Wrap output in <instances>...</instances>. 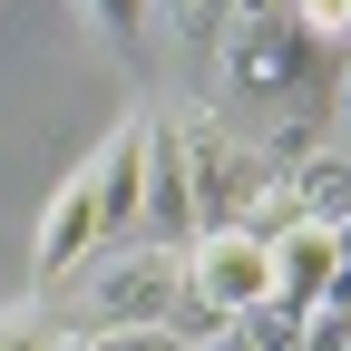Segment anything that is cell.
Segmentation results:
<instances>
[{
	"instance_id": "obj_4",
	"label": "cell",
	"mask_w": 351,
	"mask_h": 351,
	"mask_svg": "<svg viewBox=\"0 0 351 351\" xmlns=\"http://www.w3.org/2000/svg\"><path fill=\"white\" fill-rule=\"evenodd\" d=\"M147 147H156V117H117V137L98 147V195H108V244L147 225V186H156V166H147Z\"/></svg>"
},
{
	"instance_id": "obj_8",
	"label": "cell",
	"mask_w": 351,
	"mask_h": 351,
	"mask_svg": "<svg viewBox=\"0 0 351 351\" xmlns=\"http://www.w3.org/2000/svg\"><path fill=\"white\" fill-rule=\"evenodd\" d=\"M293 20L313 29V39H322L332 59H351V0H293Z\"/></svg>"
},
{
	"instance_id": "obj_1",
	"label": "cell",
	"mask_w": 351,
	"mask_h": 351,
	"mask_svg": "<svg viewBox=\"0 0 351 351\" xmlns=\"http://www.w3.org/2000/svg\"><path fill=\"white\" fill-rule=\"evenodd\" d=\"M195 293L186 244H127V254H88L78 283V332H117V322H176V302Z\"/></svg>"
},
{
	"instance_id": "obj_11",
	"label": "cell",
	"mask_w": 351,
	"mask_h": 351,
	"mask_svg": "<svg viewBox=\"0 0 351 351\" xmlns=\"http://www.w3.org/2000/svg\"><path fill=\"white\" fill-rule=\"evenodd\" d=\"M195 351H274V332H263V322L244 313V322H215V332H205Z\"/></svg>"
},
{
	"instance_id": "obj_5",
	"label": "cell",
	"mask_w": 351,
	"mask_h": 351,
	"mask_svg": "<svg viewBox=\"0 0 351 351\" xmlns=\"http://www.w3.org/2000/svg\"><path fill=\"white\" fill-rule=\"evenodd\" d=\"M147 166H156V186H147V234L195 244V156H186V117H156Z\"/></svg>"
},
{
	"instance_id": "obj_6",
	"label": "cell",
	"mask_w": 351,
	"mask_h": 351,
	"mask_svg": "<svg viewBox=\"0 0 351 351\" xmlns=\"http://www.w3.org/2000/svg\"><path fill=\"white\" fill-rule=\"evenodd\" d=\"M293 215H322V225H351V147H313L293 176Z\"/></svg>"
},
{
	"instance_id": "obj_7",
	"label": "cell",
	"mask_w": 351,
	"mask_h": 351,
	"mask_svg": "<svg viewBox=\"0 0 351 351\" xmlns=\"http://www.w3.org/2000/svg\"><path fill=\"white\" fill-rule=\"evenodd\" d=\"M156 10H166V29H176V39H195V49H205V39H225L234 0H156Z\"/></svg>"
},
{
	"instance_id": "obj_3",
	"label": "cell",
	"mask_w": 351,
	"mask_h": 351,
	"mask_svg": "<svg viewBox=\"0 0 351 351\" xmlns=\"http://www.w3.org/2000/svg\"><path fill=\"white\" fill-rule=\"evenodd\" d=\"M98 244H108V195H98V147H88V156L59 176V186H49V215H39L29 263H39V283H69Z\"/></svg>"
},
{
	"instance_id": "obj_2",
	"label": "cell",
	"mask_w": 351,
	"mask_h": 351,
	"mask_svg": "<svg viewBox=\"0 0 351 351\" xmlns=\"http://www.w3.org/2000/svg\"><path fill=\"white\" fill-rule=\"evenodd\" d=\"M186 274H195V302L215 322H244L274 302V234L263 225H215L186 244Z\"/></svg>"
},
{
	"instance_id": "obj_12",
	"label": "cell",
	"mask_w": 351,
	"mask_h": 351,
	"mask_svg": "<svg viewBox=\"0 0 351 351\" xmlns=\"http://www.w3.org/2000/svg\"><path fill=\"white\" fill-rule=\"evenodd\" d=\"M332 137L351 147V59H341V78H332Z\"/></svg>"
},
{
	"instance_id": "obj_13",
	"label": "cell",
	"mask_w": 351,
	"mask_h": 351,
	"mask_svg": "<svg viewBox=\"0 0 351 351\" xmlns=\"http://www.w3.org/2000/svg\"><path fill=\"white\" fill-rule=\"evenodd\" d=\"M39 351H108L98 332H59V341H39Z\"/></svg>"
},
{
	"instance_id": "obj_9",
	"label": "cell",
	"mask_w": 351,
	"mask_h": 351,
	"mask_svg": "<svg viewBox=\"0 0 351 351\" xmlns=\"http://www.w3.org/2000/svg\"><path fill=\"white\" fill-rule=\"evenodd\" d=\"M98 341H108V351H195L176 322H117V332H98Z\"/></svg>"
},
{
	"instance_id": "obj_10",
	"label": "cell",
	"mask_w": 351,
	"mask_h": 351,
	"mask_svg": "<svg viewBox=\"0 0 351 351\" xmlns=\"http://www.w3.org/2000/svg\"><path fill=\"white\" fill-rule=\"evenodd\" d=\"M78 10H88V20H98L108 39H137V29L156 20V0H78Z\"/></svg>"
}]
</instances>
